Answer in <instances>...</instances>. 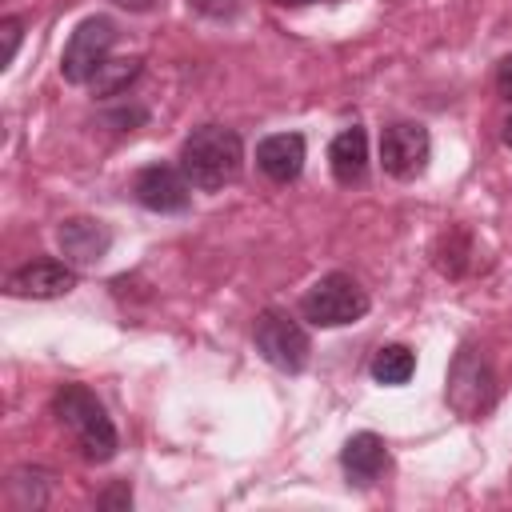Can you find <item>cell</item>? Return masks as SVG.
<instances>
[{
    "label": "cell",
    "mask_w": 512,
    "mask_h": 512,
    "mask_svg": "<svg viewBox=\"0 0 512 512\" xmlns=\"http://www.w3.org/2000/svg\"><path fill=\"white\" fill-rule=\"evenodd\" d=\"M500 136H504V144H508V148H512V116H508V120H504V132H500Z\"/></svg>",
    "instance_id": "7402d4cb"
},
{
    "label": "cell",
    "mask_w": 512,
    "mask_h": 512,
    "mask_svg": "<svg viewBox=\"0 0 512 512\" xmlns=\"http://www.w3.org/2000/svg\"><path fill=\"white\" fill-rule=\"evenodd\" d=\"M444 400L460 420H480L496 404V372L476 344H460L444 376Z\"/></svg>",
    "instance_id": "3957f363"
},
{
    "label": "cell",
    "mask_w": 512,
    "mask_h": 512,
    "mask_svg": "<svg viewBox=\"0 0 512 512\" xmlns=\"http://www.w3.org/2000/svg\"><path fill=\"white\" fill-rule=\"evenodd\" d=\"M116 8H128V12H148V8H156V0H112Z\"/></svg>",
    "instance_id": "44dd1931"
},
{
    "label": "cell",
    "mask_w": 512,
    "mask_h": 512,
    "mask_svg": "<svg viewBox=\"0 0 512 512\" xmlns=\"http://www.w3.org/2000/svg\"><path fill=\"white\" fill-rule=\"evenodd\" d=\"M368 372H372L376 384L400 388V384H408V380L416 376V352H412L408 344H384V348H376Z\"/></svg>",
    "instance_id": "5bb4252c"
},
{
    "label": "cell",
    "mask_w": 512,
    "mask_h": 512,
    "mask_svg": "<svg viewBox=\"0 0 512 512\" xmlns=\"http://www.w3.org/2000/svg\"><path fill=\"white\" fill-rule=\"evenodd\" d=\"M52 412L56 420L68 428V436L76 440L80 456L92 460V464H108L120 448V436H116V424L112 416L104 412V404L96 400V392H88L84 384H60L56 396H52Z\"/></svg>",
    "instance_id": "6da1fadb"
},
{
    "label": "cell",
    "mask_w": 512,
    "mask_h": 512,
    "mask_svg": "<svg viewBox=\"0 0 512 512\" xmlns=\"http://www.w3.org/2000/svg\"><path fill=\"white\" fill-rule=\"evenodd\" d=\"M280 4H312V0H280Z\"/></svg>",
    "instance_id": "603a6c76"
},
{
    "label": "cell",
    "mask_w": 512,
    "mask_h": 512,
    "mask_svg": "<svg viewBox=\"0 0 512 512\" xmlns=\"http://www.w3.org/2000/svg\"><path fill=\"white\" fill-rule=\"evenodd\" d=\"M328 168H332L336 184H344V188H352V184L364 180V172H368V132L360 124H352V128H344V132L332 136V144H328Z\"/></svg>",
    "instance_id": "4fadbf2b"
},
{
    "label": "cell",
    "mask_w": 512,
    "mask_h": 512,
    "mask_svg": "<svg viewBox=\"0 0 512 512\" xmlns=\"http://www.w3.org/2000/svg\"><path fill=\"white\" fill-rule=\"evenodd\" d=\"M256 168L276 180V184H292L304 172V136L300 132H272L256 144Z\"/></svg>",
    "instance_id": "7c38bea8"
},
{
    "label": "cell",
    "mask_w": 512,
    "mask_h": 512,
    "mask_svg": "<svg viewBox=\"0 0 512 512\" xmlns=\"http://www.w3.org/2000/svg\"><path fill=\"white\" fill-rule=\"evenodd\" d=\"M140 68H144V60L140 56H124V60H104V68L92 76V92L100 96V100H112V96H124L128 92V84L140 76Z\"/></svg>",
    "instance_id": "2e32d148"
},
{
    "label": "cell",
    "mask_w": 512,
    "mask_h": 512,
    "mask_svg": "<svg viewBox=\"0 0 512 512\" xmlns=\"http://www.w3.org/2000/svg\"><path fill=\"white\" fill-rule=\"evenodd\" d=\"M432 136L420 120H396L380 132V164L396 180H416L428 168Z\"/></svg>",
    "instance_id": "52a82bcc"
},
{
    "label": "cell",
    "mask_w": 512,
    "mask_h": 512,
    "mask_svg": "<svg viewBox=\"0 0 512 512\" xmlns=\"http://www.w3.org/2000/svg\"><path fill=\"white\" fill-rule=\"evenodd\" d=\"M56 244H60V252H64L68 264H96L100 256H108L112 232L96 216H68L56 228Z\"/></svg>",
    "instance_id": "30bf717a"
},
{
    "label": "cell",
    "mask_w": 512,
    "mask_h": 512,
    "mask_svg": "<svg viewBox=\"0 0 512 512\" xmlns=\"http://www.w3.org/2000/svg\"><path fill=\"white\" fill-rule=\"evenodd\" d=\"M200 16H212V20H228L236 8H240V0H188Z\"/></svg>",
    "instance_id": "d6986e66"
},
{
    "label": "cell",
    "mask_w": 512,
    "mask_h": 512,
    "mask_svg": "<svg viewBox=\"0 0 512 512\" xmlns=\"http://www.w3.org/2000/svg\"><path fill=\"white\" fill-rule=\"evenodd\" d=\"M0 32H4V68L16 60V48H20V32H24V24L16 20V16H4L0 20Z\"/></svg>",
    "instance_id": "ac0fdd59"
},
{
    "label": "cell",
    "mask_w": 512,
    "mask_h": 512,
    "mask_svg": "<svg viewBox=\"0 0 512 512\" xmlns=\"http://www.w3.org/2000/svg\"><path fill=\"white\" fill-rule=\"evenodd\" d=\"M240 164H244V144L224 124H200L180 144V168L200 192H216L232 184L240 176Z\"/></svg>",
    "instance_id": "7a4b0ae2"
},
{
    "label": "cell",
    "mask_w": 512,
    "mask_h": 512,
    "mask_svg": "<svg viewBox=\"0 0 512 512\" xmlns=\"http://www.w3.org/2000/svg\"><path fill=\"white\" fill-rule=\"evenodd\" d=\"M52 496V476L44 468H16L8 476V500L12 508L28 512V508H44Z\"/></svg>",
    "instance_id": "9a60e30c"
},
{
    "label": "cell",
    "mask_w": 512,
    "mask_h": 512,
    "mask_svg": "<svg viewBox=\"0 0 512 512\" xmlns=\"http://www.w3.org/2000/svg\"><path fill=\"white\" fill-rule=\"evenodd\" d=\"M116 44V24L108 16H88L72 28L68 44H64V60H60V76L68 84H92V76L104 68L108 52Z\"/></svg>",
    "instance_id": "8992f818"
},
{
    "label": "cell",
    "mask_w": 512,
    "mask_h": 512,
    "mask_svg": "<svg viewBox=\"0 0 512 512\" xmlns=\"http://www.w3.org/2000/svg\"><path fill=\"white\" fill-rule=\"evenodd\" d=\"M340 468L352 488H372L380 480V472L388 468V444L376 432H356L340 448Z\"/></svg>",
    "instance_id": "8fae6325"
},
{
    "label": "cell",
    "mask_w": 512,
    "mask_h": 512,
    "mask_svg": "<svg viewBox=\"0 0 512 512\" xmlns=\"http://www.w3.org/2000/svg\"><path fill=\"white\" fill-rule=\"evenodd\" d=\"M300 312L320 328H344L368 312V292L348 272H328L300 296Z\"/></svg>",
    "instance_id": "277c9868"
},
{
    "label": "cell",
    "mask_w": 512,
    "mask_h": 512,
    "mask_svg": "<svg viewBox=\"0 0 512 512\" xmlns=\"http://www.w3.org/2000/svg\"><path fill=\"white\" fill-rule=\"evenodd\" d=\"M96 508H132V488H128V480H116L108 492H100L96 496Z\"/></svg>",
    "instance_id": "e0dca14e"
},
{
    "label": "cell",
    "mask_w": 512,
    "mask_h": 512,
    "mask_svg": "<svg viewBox=\"0 0 512 512\" xmlns=\"http://www.w3.org/2000/svg\"><path fill=\"white\" fill-rule=\"evenodd\" d=\"M132 200L148 212L172 216V212H188L192 204V180L184 176L180 164H144L132 176Z\"/></svg>",
    "instance_id": "ba28073f"
},
{
    "label": "cell",
    "mask_w": 512,
    "mask_h": 512,
    "mask_svg": "<svg viewBox=\"0 0 512 512\" xmlns=\"http://www.w3.org/2000/svg\"><path fill=\"white\" fill-rule=\"evenodd\" d=\"M252 340H256V352H260L272 368H280V372H288V376H296V372L308 368L312 340H308V332H304V324H300L296 316H288V312H280V308H264V312L256 316Z\"/></svg>",
    "instance_id": "5b68a950"
},
{
    "label": "cell",
    "mask_w": 512,
    "mask_h": 512,
    "mask_svg": "<svg viewBox=\"0 0 512 512\" xmlns=\"http://www.w3.org/2000/svg\"><path fill=\"white\" fill-rule=\"evenodd\" d=\"M4 288L16 300H56V296H68L76 288V268L64 260H48V256L28 260L16 272H8Z\"/></svg>",
    "instance_id": "9c48e42d"
},
{
    "label": "cell",
    "mask_w": 512,
    "mask_h": 512,
    "mask_svg": "<svg viewBox=\"0 0 512 512\" xmlns=\"http://www.w3.org/2000/svg\"><path fill=\"white\" fill-rule=\"evenodd\" d=\"M496 92H500L504 100H512V52L496 64Z\"/></svg>",
    "instance_id": "ffe728a7"
}]
</instances>
